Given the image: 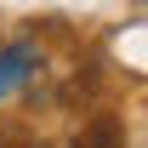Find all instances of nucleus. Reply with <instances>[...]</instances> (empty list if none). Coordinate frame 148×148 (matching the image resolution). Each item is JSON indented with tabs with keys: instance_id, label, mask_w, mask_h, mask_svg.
Here are the masks:
<instances>
[{
	"instance_id": "7ed1b4c3",
	"label": "nucleus",
	"mask_w": 148,
	"mask_h": 148,
	"mask_svg": "<svg viewBox=\"0 0 148 148\" xmlns=\"http://www.w3.org/2000/svg\"><path fill=\"white\" fill-rule=\"evenodd\" d=\"M0 148H40V137H29V131H6Z\"/></svg>"
},
{
	"instance_id": "f03ea898",
	"label": "nucleus",
	"mask_w": 148,
	"mask_h": 148,
	"mask_svg": "<svg viewBox=\"0 0 148 148\" xmlns=\"http://www.w3.org/2000/svg\"><path fill=\"white\" fill-rule=\"evenodd\" d=\"M29 63H34V51H29V46H12V51L0 57V97L23 80V69H29Z\"/></svg>"
},
{
	"instance_id": "f257e3e1",
	"label": "nucleus",
	"mask_w": 148,
	"mask_h": 148,
	"mask_svg": "<svg viewBox=\"0 0 148 148\" xmlns=\"http://www.w3.org/2000/svg\"><path fill=\"white\" fill-rule=\"evenodd\" d=\"M69 148H120V120H114V114H97Z\"/></svg>"
}]
</instances>
